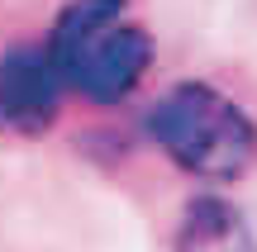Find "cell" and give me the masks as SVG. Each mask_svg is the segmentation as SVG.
I'll return each instance as SVG.
<instances>
[{"instance_id":"obj_2","label":"cell","mask_w":257,"mask_h":252,"mask_svg":"<svg viewBox=\"0 0 257 252\" xmlns=\"http://www.w3.org/2000/svg\"><path fill=\"white\" fill-rule=\"evenodd\" d=\"M43 43L67 95L86 105H124L157 57L153 34L128 15V0H67Z\"/></svg>"},{"instance_id":"obj_4","label":"cell","mask_w":257,"mask_h":252,"mask_svg":"<svg viewBox=\"0 0 257 252\" xmlns=\"http://www.w3.org/2000/svg\"><path fill=\"white\" fill-rule=\"evenodd\" d=\"M176 252H257V233L233 200L195 195L176 224Z\"/></svg>"},{"instance_id":"obj_3","label":"cell","mask_w":257,"mask_h":252,"mask_svg":"<svg viewBox=\"0 0 257 252\" xmlns=\"http://www.w3.org/2000/svg\"><path fill=\"white\" fill-rule=\"evenodd\" d=\"M67 86L48 43H19L0 53V138H34L62 114Z\"/></svg>"},{"instance_id":"obj_1","label":"cell","mask_w":257,"mask_h":252,"mask_svg":"<svg viewBox=\"0 0 257 252\" xmlns=\"http://www.w3.org/2000/svg\"><path fill=\"white\" fill-rule=\"evenodd\" d=\"M143 133L176 171L205 186H233L257 167V119L205 76L172 81L143 110Z\"/></svg>"}]
</instances>
